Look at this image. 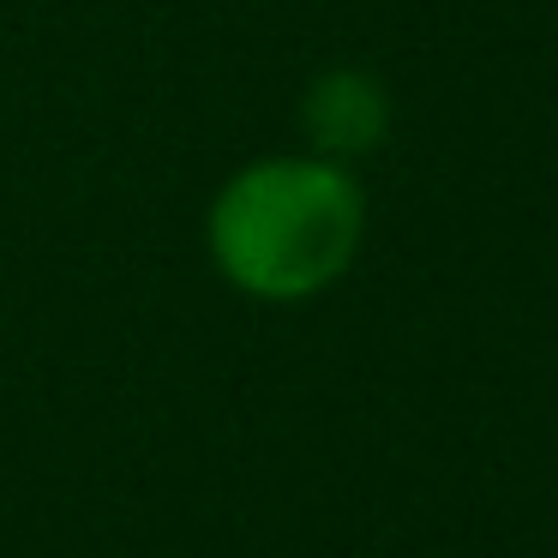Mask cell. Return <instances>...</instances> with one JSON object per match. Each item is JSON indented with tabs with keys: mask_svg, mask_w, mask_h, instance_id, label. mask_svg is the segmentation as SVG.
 <instances>
[{
	"mask_svg": "<svg viewBox=\"0 0 558 558\" xmlns=\"http://www.w3.org/2000/svg\"><path fill=\"white\" fill-rule=\"evenodd\" d=\"M301 133L313 157L330 162H361L390 138V90L366 66H330L306 85L301 97Z\"/></svg>",
	"mask_w": 558,
	"mask_h": 558,
	"instance_id": "obj_2",
	"label": "cell"
},
{
	"mask_svg": "<svg viewBox=\"0 0 558 558\" xmlns=\"http://www.w3.org/2000/svg\"><path fill=\"white\" fill-rule=\"evenodd\" d=\"M366 234V198L330 157H258L222 181L205 217L210 265L229 289L265 306H294L349 277Z\"/></svg>",
	"mask_w": 558,
	"mask_h": 558,
	"instance_id": "obj_1",
	"label": "cell"
}]
</instances>
